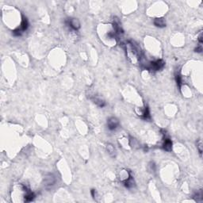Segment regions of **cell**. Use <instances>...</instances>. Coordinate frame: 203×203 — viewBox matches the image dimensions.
<instances>
[{
  "label": "cell",
  "instance_id": "5bb4252c",
  "mask_svg": "<svg viewBox=\"0 0 203 203\" xmlns=\"http://www.w3.org/2000/svg\"><path fill=\"white\" fill-rule=\"evenodd\" d=\"M175 81H176L178 87H179V88L180 89L181 86L183 84V79H182V76H181V75L179 72H177V73L175 74Z\"/></svg>",
  "mask_w": 203,
  "mask_h": 203
},
{
  "label": "cell",
  "instance_id": "8992f818",
  "mask_svg": "<svg viewBox=\"0 0 203 203\" xmlns=\"http://www.w3.org/2000/svg\"><path fill=\"white\" fill-rule=\"evenodd\" d=\"M90 99H91L95 105L98 106V107L103 108L104 106H106V101L104 100L103 98H101V97H99V96L98 95H93L92 97H90Z\"/></svg>",
  "mask_w": 203,
  "mask_h": 203
},
{
  "label": "cell",
  "instance_id": "7a4b0ae2",
  "mask_svg": "<svg viewBox=\"0 0 203 203\" xmlns=\"http://www.w3.org/2000/svg\"><path fill=\"white\" fill-rule=\"evenodd\" d=\"M43 183L45 188H52L56 183V177L52 173H47L43 179Z\"/></svg>",
  "mask_w": 203,
  "mask_h": 203
},
{
  "label": "cell",
  "instance_id": "5b68a950",
  "mask_svg": "<svg viewBox=\"0 0 203 203\" xmlns=\"http://www.w3.org/2000/svg\"><path fill=\"white\" fill-rule=\"evenodd\" d=\"M113 28H114V33L115 34L117 37L120 36L121 34H122L124 33L121 27V24L120 21L117 17L114 18V22H113Z\"/></svg>",
  "mask_w": 203,
  "mask_h": 203
},
{
  "label": "cell",
  "instance_id": "30bf717a",
  "mask_svg": "<svg viewBox=\"0 0 203 203\" xmlns=\"http://www.w3.org/2000/svg\"><path fill=\"white\" fill-rule=\"evenodd\" d=\"M138 114L141 116V118L145 119V120H150V118H151L148 106H145V108L141 110V112L138 113Z\"/></svg>",
  "mask_w": 203,
  "mask_h": 203
},
{
  "label": "cell",
  "instance_id": "ac0fdd59",
  "mask_svg": "<svg viewBox=\"0 0 203 203\" xmlns=\"http://www.w3.org/2000/svg\"><path fill=\"white\" fill-rule=\"evenodd\" d=\"M198 40H199V45H202V42H203L202 30H201V31H200V33H199V36H198Z\"/></svg>",
  "mask_w": 203,
  "mask_h": 203
},
{
  "label": "cell",
  "instance_id": "2e32d148",
  "mask_svg": "<svg viewBox=\"0 0 203 203\" xmlns=\"http://www.w3.org/2000/svg\"><path fill=\"white\" fill-rule=\"evenodd\" d=\"M197 148L199 150V155L202 157V142L201 140H199L198 142H197Z\"/></svg>",
  "mask_w": 203,
  "mask_h": 203
},
{
  "label": "cell",
  "instance_id": "8fae6325",
  "mask_svg": "<svg viewBox=\"0 0 203 203\" xmlns=\"http://www.w3.org/2000/svg\"><path fill=\"white\" fill-rule=\"evenodd\" d=\"M153 24L156 25V27H159V28H164L166 27V22L165 18H156L153 21Z\"/></svg>",
  "mask_w": 203,
  "mask_h": 203
},
{
  "label": "cell",
  "instance_id": "9c48e42d",
  "mask_svg": "<svg viewBox=\"0 0 203 203\" xmlns=\"http://www.w3.org/2000/svg\"><path fill=\"white\" fill-rule=\"evenodd\" d=\"M172 141L169 137L165 136V138L163 140V144L162 145V148L166 152H172Z\"/></svg>",
  "mask_w": 203,
  "mask_h": 203
},
{
  "label": "cell",
  "instance_id": "3957f363",
  "mask_svg": "<svg viewBox=\"0 0 203 203\" xmlns=\"http://www.w3.org/2000/svg\"><path fill=\"white\" fill-rule=\"evenodd\" d=\"M65 23L67 25V26L71 28L72 30H75V31H78L79 29H80V22L79 21V19L75 18H67L65 20Z\"/></svg>",
  "mask_w": 203,
  "mask_h": 203
},
{
  "label": "cell",
  "instance_id": "ba28073f",
  "mask_svg": "<svg viewBox=\"0 0 203 203\" xmlns=\"http://www.w3.org/2000/svg\"><path fill=\"white\" fill-rule=\"evenodd\" d=\"M23 189L25 190V191L26 192V194H25L24 196V202H29L33 201V200L35 199V197H36L35 194H34V192L30 191L29 189H28V188L24 185H23Z\"/></svg>",
  "mask_w": 203,
  "mask_h": 203
},
{
  "label": "cell",
  "instance_id": "ffe728a7",
  "mask_svg": "<svg viewBox=\"0 0 203 203\" xmlns=\"http://www.w3.org/2000/svg\"><path fill=\"white\" fill-rule=\"evenodd\" d=\"M91 194L93 199H94V200H96V198H97V191H96V190L92 189V190H91Z\"/></svg>",
  "mask_w": 203,
  "mask_h": 203
},
{
  "label": "cell",
  "instance_id": "6da1fadb",
  "mask_svg": "<svg viewBox=\"0 0 203 203\" xmlns=\"http://www.w3.org/2000/svg\"><path fill=\"white\" fill-rule=\"evenodd\" d=\"M28 28H29V22H28V19H27L26 17H25L24 15H22L20 27H18L17 29L12 30V34L14 37H20L22 35V34L25 31H26Z\"/></svg>",
  "mask_w": 203,
  "mask_h": 203
},
{
  "label": "cell",
  "instance_id": "e0dca14e",
  "mask_svg": "<svg viewBox=\"0 0 203 203\" xmlns=\"http://www.w3.org/2000/svg\"><path fill=\"white\" fill-rule=\"evenodd\" d=\"M148 170H149L150 172H156V164H155L153 162H150L149 164H148Z\"/></svg>",
  "mask_w": 203,
  "mask_h": 203
},
{
  "label": "cell",
  "instance_id": "277c9868",
  "mask_svg": "<svg viewBox=\"0 0 203 203\" xmlns=\"http://www.w3.org/2000/svg\"><path fill=\"white\" fill-rule=\"evenodd\" d=\"M120 125V121L115 117H110L107 120V127L110 131L116 130Z\"/></svg>",
  "mask_w": 203,
  "mask_h": 203
},
{
  "label": "cell",
  "instance_id": "52a82bcc",
  "mask_svg": "<svg viewBox=\"0 0 203 203\" xmlns=\"http://www.w3.org/2000/svg\"><path fill=\"white\" fill-rule=\"evenodd\" d=\"M122 182L124 186H125L126 188H128V189L134 187H135V184H136L133 177L132 176V175L130 174V172L128 173V178H126V179H125V180H123Z\"/></svg>",
  "mask_w": 203,
  "mask_h": 203
},
{
  "label": "cell",
  "instance_id": "9a60e30c",
  "mask_svg": "<svg viewBox=\"0 0 203 203\" xmlns=\"http://www.w3.org/2000/svg\"><path fill=\"white\" fill-rule=\"evenodd\" d=\"M130 145H131V147H133V148H140L139 142L137 141V140H136L135 138L131 137L130 140Z\"/></svg>",
  "mask_w": 203,
  "mask_h": 203
},
{
  "label": "cell",
  "instance_id": "4fadbf2b",
  "mask_svg": "<svg viewBox=\"0 0 203 203\" xmlns=\"http://www.w3.org/2000/svg\"><path fill=\"white\" fill-rule=\"evenodd\" d=\"M194 201L197 202H202L203 200V194L202 190H199L194 194Z\"/></svg>",
  "mask_w": 203,
  "mask_h": 203
},
{
  "label": "cell",
  "instance_id": "d6986e66",
  "mask_svg": "<svg viewBox=\"0 0 203 203\" xmlns=\"http://www.w3.org/2000/svg\"><path fill=\"white\" fill-rule=\"evenodd\" d=\"M194 52L198 53H202V45H199V46H197V48H195L194 49Z\"/></svg>",
  "mask_w": 203,
  "mask_h": 203
},
{
  "label": "cell",
  "instance_id": "7c38bea8",
  "mask_svg": "<svg viewBox=\"0 0 203 203\" xmlns=\"http://www.w3.org/2000/svg\"><path fill=\"white\" fill-rule=\"evenodd\" d=\"M106 151H107L109 155L111 156V157H115V156H116L117 155L116 148H115L114 145H111V144H108V145H106Z\"/></svg>",
  "mask_w": 203,
  "mask_h": 203
}]
</instances>
